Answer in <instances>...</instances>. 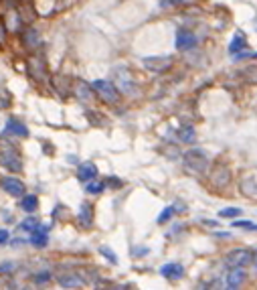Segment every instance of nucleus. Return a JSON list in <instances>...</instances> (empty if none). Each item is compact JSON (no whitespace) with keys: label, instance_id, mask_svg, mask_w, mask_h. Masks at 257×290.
<instances>
[{"label":"nucleus","instance_id":"obj_1","mask_svg":"<svg viewBox=\"0 0 257 290\" xmlns=\"http://www.w3.org/2000/svg\"><path fill=\"white\" fill-rule=\"evenodd\" d=\"M182 164H184V168L188 170V173H193V175H202L204 170L209 168V159H207V155H204L200 148H191V150L184 152Z\"/></svg>","mask_w":257,"mask_h":290},{"label":"nucleus","instance_id":"obj_2","mask_svg":"<svg viewBox=\"0 0 257 290\" xmlns=\"http://www.w3.org/2000/svg\"><path fill=\"white\" fill-rule=\"evenodd\" d=\"M114 81H115V88L122 92L124 96H136L138 94V83H136L132 71L128 69V67L119 65L114 69Z\"/></svg>","mask_w":257,"mask_h":290},{"label":"nucleus","instance_id":"obj_3","mask_svg":"<svg viewBox=\"0 0 257 290\" xmlns=\"http://www.w3.org/2000/svg\"><path fill=\"white\" fill-rule=\"evenodd\" d=\"M0 164H2L4 168H8L10 173H19V170H23V159L19 155V150H16L12 144H2V148H0Z\"/></svg>","mask_w":257,"mask_h":290},{"label":"nucleus","instance_id":"obj_4","mask_svg":"<svg viewBox=\"0 0 257 290\" xmlns=\"http://www.w3.org/2000/svg\"><path fill=\"white\" fill-rule=\"evenodd\" d=\"M91 88L93 92L104 99L108 101V104H115V101L119 99V90L115 88V83L114 81H108V79H95L91 81Z\"/></svg>","mask_w":257,"mask_h":290},{"label":"nucleus","instance_id":"obj_5","mask_svg":"<svg viewBox=\"0 0 257 290\" xmlns=\"http://www.w3.org/2000/svg\"><path fill=\"white\" fill-rule=\"evenodd\" d=\"M247 264H253V252L247 248H237L231 250L225 256V266L227 268H243Z\"/></svg>","mask_w":257,"mask_h":290},{"label":"nucleus","instance_id":"obj_6","mask_svg":"<svg viewBox=\"0 0 257 290\" xmlns=\"http://www.w3.org/2000/svg\"><path fill=\"white\" fill-rule=\"evenodd\" d=\"M209 179H211V185L215 187V189H225V187H229V183H231V170H229L227 164L217 162L211 168Z\"/></svg>","mask_w":257,"mask_h":290},{"label":"nucleus","instance_id":"obj_7","mask_svg":"<svg viewBox=\"0 0 257 290\" xmlns=\"http://www.w3.org/2000/svg\"><path fill=\"white\" fill-rule=\"evenodd\" d=\"M144 67L148 71H154V73H162V71H168L172 67L174 59L170 55H158V57H144L142 59Z\"/></svg>","mask_w":257,"mask_h":290},{"label":"nucleus","instance_id":"obj_8","mask_svg":"<svg viewBox=\"0 0 257 290\" xmlns=\"http://www.w3.org/2000/svg\"><path fill=\"white\" fill-rule=\"evenodd\" d=\"M0 187H2V191L8 193L10 197H25L27 195L25 183L16 177H2L0 179Z\"/></svg>","mask_w":257,"mask_h":290},{"label":"nucleus","instance_id":"obj_9","mask_svg":"<svg viewBox=\"0 0 257 290\" xmlns=\"http://www.w3.org/2000/svg\"><path fill=\"white\" fill-rule=\"evenodd\" d=\"M27 69H29V75L35 79V81H39V83L49 81L47 67H45V61L41 57H30L29 63H27Z\"/></svg>","mask_w":257,"mask_h":290},{"label":"nucleus","instance_id":"obj_10","mask_svg":"<svg viewBox=\"0 0 257 290\" xmlns=\"http://www.w3.org/2000/svg\"><path fill=\"white\" fill-rule=\"evenodd\" d=\"M195 47H197L195 32H191L188 29H178L176 31V49L178 51H191Z\"/></svg>","mask_w":257,"mask_h":290},{"label":"nucleus","instance_id":"obj_11","mask_svg":"<svg viewBox=\"0 0 257 290\" xmlns=\"http://www.w3.org/2000/svg\"><path fill=\"white\" fill-rule=\"evenodd\" d=\"M77 224L83 229H89L93 226V207H91V203H81L79 213H77Z\"/></svg>","mask_w":257,"mask_h":290},{"label":"nucleus","instance_id":"obj_12","mask_svg":"<svg viewBox=\"0 0 257 290\" xmlns=\"http://www.w3.org/2000/svg\"><path fill=\"white\" fill-rule=\"evenodd\" d=\"M95 177H97V166L93 164V162H83V164H79V168H77V179L81 181V183H91V181H95Z\"/></svg>","mask_w":257,"mask_h":290},{"label":"nucleus","instance_id":"obj_13","mask_svg":"<svg viewBox=\"0 0 257 290\" xmlns=\"http://www.w3.org/2000/svg\"><path fill=\"white\" fill-rule=\"evenodd\" d=\"M160 274H162L164 278H168V280H178V278L184 276V268H182V264H178V262H168V264H164V266L160 268Z\"/></svg>","mask_w":257,"mask_h":290},{"label":"nucleus","instance_id":"obj_14","mask_svg":"<svg viewBox=\"0 0 257 290\" xmlns=\"http://www.w3.org/2000/svg\"><path fill=\"white\" fill-rule=\"evenodd\" d=\"M23 43H25V47H27L29 51H37V49H41L43 39H41V35H39L35 29H27V31L23 32Z\"/></svg>","mask_w":257,"mask_h":290},{"label":"nucleus","instance_id":"obj_15","mask_svg":"<svg viewBox=\"0 0 257 290\" xmlns=\"http://www.w3.org/2000/svg\"><path fill=\"white\" fill-rule=\"evenodd\" d=\"M57 282H59V286H63V288H79V286H83V278H81L79 274H75V272L59 274V276H57Z\"/></svg>","mask_w":257,"mask_h":290},{"label":"nucleus","instance_id":"obj_16","mask_svg":"<svg viewBox=\"0 0 257 290\" xmlns=\"http://www.w3.org/2000/svg\"><path fill=\"white\" fill-rule=\"evenodd\" d=\"M245 278H247L245 268H229L225 282H227V286H241L245 282Z\"/></svg>","mask_w":257,"mask_h":290},{"label":"nucleus","instance_id":"obj_17","mask_svg":"<svg viewBox=\"0 0 257 290\" xmlns=\"http://www.w3.org/2000/svg\"><path fill=\"white\" fill-rule=\"evenodd\" d=\"M6 132L12 136H21V138H27L29 136V128L19 120V118H8L6 120Z\"/></svg>","mask_w":257,"mask_h":290},{"label":"nucleus","instance_id":"obj_18","mask_svg":"<svg viewBox=\"0 0 257 290\" xmlns=\"http://www.w3.org/2000/svg\"><path fill=\"white\" fill-rule=\"evenodd\" d=\"M49 242V227L47 226H39L35 233H30V244L35 248H45Z\"/></svg>","mask_w":257,"mask_h":290},{"label":"nucleus","instance_id":"obj_19","mask_svg":"<svg viewBox=\"0 0 257 290\" xmlns=\"http://www.w3.org/2000/svg\"><path fill=\"white\" fill-rule=\"evenodd\" d=\"M245 49H247V39L243 37V35H235L233 37V41L229 43V53L231 55H241V53H245Z\"/></svg>","mask_w":257,"mask_h":290},{"label":"nucleus","instance_id":"obj_20","mask_svg":"<svg viewBox=\"0 0 257 290\" xmlns=\"http://www.w3.org/2000/svg\"><path fill=\"white\" fill-rule=\"evenodd\" d=\"M75 96L83 101H87L93 97V88H91V83H85V81H77L75 83Z\"/></svg>","mask_w":257,"mask_h":290},{"label":"nucleus","instance_id":"obj_21","mask_svg":"<svg viewBox=\"0 0 257 290\" xmlns=\"http://www.w3.org/2000/svg\"><path fill=\"white\" fill-rule=\"evenodd\" d=\"M176 136H178V140H180V142H184V144H193L195 138H197V132H195L193 126H180V128L176 130Z\"/></svg>","mask_w":257,"mask_h":290},{"label":"nucleus","instance_id":"obj_22","mask_svg":"<svg viewBox=\"0 0 257 290\" xmlns=\"http://www.w3.org/2000/svg\"><path fill=\"white\" fill-rule=\"evenodd\" d=\"M21 207L27 211V213H35L37 211V207H39V199H37V195H25L23 197V201H21Z\"/></svg>","mask_w":257,"mask_h":290},{"label":"nucleus","instance_id":"obj_23","mask_svg":"<svg viewBox=\"0 0 257 290\" xmlns=\"http://www.w3.org/2000/svg\"><path fill=\"white\" fill-rule=\"evenodd\" d=\"M241 77L247 83H257V65H247L245 69L241 71Z\"/></svg>","mask_w":257,"mask_h":290},{"label":"nucleus","instance_id":"obj_24","mask_svg":"<svg viewBox=\"0 0 257 290\" xmlns=\"http://www.w3.org/2000/svg\"><path fill=\"white\" fill-rule=\"evenodd\" d=\"M39 226H41V224H39V219H37V217H29V219H25L23 224H21V229L27 231V233H35Z\"/></svg>","mask_w":257,"mask_h":290},{"label":"nucleus","instance_id":"obj_25","mask_svg":"<svg viewBox=\"0 0 257 290\" xmlns=\"http://www.w3.org/2000/svg\"><path fill=\"white\" fill-rule=\"evenodd\" d=\"M106 183H101V181H91V183H87L85 185V189H87V193H91V195H99V193H104V189H106Z\"/></svg>","mask_w":257,"mask_h":290},{"label":"nucleus","instance_id":"obj_26","mask_svg":"<svg viewBox=\"0 0 257 290\" xmlns=\"http://www.w3.org/2000/svg\"><path fill=\"white\" fill-rule=\"evenodd\" d=\"M239 215H241V209H239V207H225V209L219 211V217L221 219H235Z\"/></svg>","mask_w":257,"mask_h":290},{"label":"nucleus","instance_id":"obj_27","mask_svg":"<svg viewBox=\"0 0 257 290\" xmlns=\"http://www.w3.org/2000/svg\"><path fill=\"white\" fill-rule=\"evenodd\" d=\"M233 227H239V229H247V231H257V226L249 219H243V221H233Z\"/></svg>","mask_w":257,"mask_h":290},{"label":"nucleus","instance_id":"obj_28","mask_svg":"<svg viewBox=\"0 0 257 290\" xmlns=\"http://www.w3.org/2000/svg\"><path fill=\"white\" fill-rule=\"evenodd\" d=\"M174 213H176V211H174V207H172V205H170V207H164V209H162V213L158 215V224H166V221H168L170 217H172Z\"/></svg>","mask_w":257,"mask_h":290},{"label":"nucleus","instance_id":"obj_29","mask_svg":"<svg viewBox=\"0 0 257 290\" xmlns=\"http://www.w3.org/2000/svg\"><path fill=\"white\" fill-rule=\"evenodd\" d=\"M99 254H101V256H106V258H108V260H110L112 264H117V256H115V254H114V252H112L110 248L101 246V248H99Z\"/></svg>","mask_w":257,"mask_h":290},{"label":"nucleus","instance_id":"obj_30","mask_svg":"<svg viewBox=\"0 0 257 290\" xmlns=\"http://www.w3.org/2000/svg\"><path fill=\"white\" fill-rule=\"evenodd\" d=\"M49 280H51V272H49V270L39 272V274L35 276V282H37V284H45V282H49Z\"/></svg>","mask_w":257,"mask_h":290},{"label":"nucleus","instance_id":"obj_31","mask_svg":"<svg viewBox=\"0 0 257 290\" xmlns=\"http://www.w3.org/2000/svg\"><path fill=\"white\" fill-rule=\"evenodd\" d=\"M12 270H14V264H12V262H4V264H0V274H10Z\"/></svg>","mask_w":257,"mask_h":290},{"label":"nucleus","instance_id":"obj_32","mask_svg":"<svg viewBox=\"0 0 257 290\" xmlns=\"http://www.w3.org/2000/svg\"><path fill=\"white\" fill-rule=\"evenodd\" d=\"M8 237H10L8 229H0V246H4L8 242Z\"/></svg>","mask_w":257,"mask_h":290},{"label":"nucleus","instance_id":"obj_33","mask_svg":"<svg viewBox=\"0 0 257 290\" xmlns=\"http://www.w3.org/2000/svg\"><path fill=\"white\" fill-rule=\"evenodd\" d=\"M106 185H110V187H122L124 183H122V181H119L117 177H110V179L106 181Z\"/></svg>","mask_w":257,"mask_h":290},{"label":"nucleus","instance_id":"obj_34","mask_svg":"<svg viewBox=\"0 0 257 290\" xmlns=\"http://www.w3.org/2000/svg\"><path fill=\"white\" fill-rule=\"evenodd\" d=\"M148 252H150L148 248H136V250H134L136 256H144V254H148Z\"/></svg>","mask_w":257,"mask_h":290},{"label":"nucleus","instance_id":"obj_35","mask_svg":"<svg viewBox=\"0 0 257 290\" xmlns=\"http://www.w3.org/2000/svg\"><path fill=\"white\" fill-rule=\"evenodd\" d=\"M209 290H221V282H219V280L211 282V284H209Z\"/></svg>","mask_w":257,"mask_h":290},{"label":"nucleus","instance_id":"obj_36","mask_svg":"<svg viewBox=\"0 0 257 290\" xmlns=\"http://www.w3.org/2000/svg\"><path fill=\"white\" fill-rule=\"evenodd\" d=\"M202 224H207V226H213V227H217V226H219V224H217V221H211V219H204V221H202Z\"/></svg>","mask_w":257,"mask_h":290},{"label":"nucleus","instance_id":"obj_37","mask_svg":"<svg viewBox=\"0 0 257 290\" xmlns=\"http://www.w3.org/2000/svg\"><path fill=\"white\" fill-rule=\"evenodd\" d=\"M253 266H255V268H257V250H255V252H253Z\"/></svg>","mask_w":257,"mask_h":290},{"label":"nucleus","instance_id":"obj_38","mask_svg":"<svg viewBox=\"0 0 257 290\" xmlns=\"http://www.w3.org/2000/svg\"><path fill=\"white\" fill-rule=\"evenodd\" d=\"M225 290H239V286H227Z\"/></svg>","mask_w":257,"mask_h":290}]
</instances>
